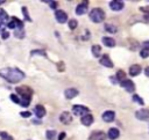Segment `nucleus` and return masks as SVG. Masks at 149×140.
<instances>
[{"instance_id": "ddd939ff", "label": "nucleus", "mask_w": 149, "mask_h": 140, "mask_svg": "<svg viewBox=\"0 0 149 140\" xmlns=\"http://www.w3.org/2000/svg\"><path fill=\"white\" fill-rule=\"evenodd\" d=\"M34 113H35V116H36L37 118H43V117L45 116V113H47V110H45V108H44L43 105L37 104V105H35V108H34Z\"/></svg>"}, {"instance_id": "f3484780", "label": "nucleus", "mask_w": 149, "mask_h": 140, "mask_svg": "<svg viewBox=\"0 0 149 140\" xmlns=\"http://www.w3.org/2000/svg\"><path fill=\"white\" fill-rule=\"evenodd\" d=\"M141 71H142L141 66L139 64H134V65H132L129 67V75L130 76H136V75H139L141 73Z\"/></svg>"}, {"instance_id": "c85d7f7f", "label": "nucleus", "mask_w": 149, "mask_h": 140, "mask_svg": "<svg viewBox=\"0 0 149 140\" xmlns=\"http://www.w3.org/2000/svg\"><path fill=\"white\" fill-rule=\"evenodd\" d=\"M21 10H22V13H23V15H24V19H26L27 21L31 22V19H30V16H29V13H28L27 7H22V8H21Z\"/></svg>"}, {"instance_id": "f257e3e1", "label": "nucleus", "mask_w": 149, "mask_h": 140, "mask_svg": "<svg viewBox=\"0 0 149 140\" xmlns=\"http://www.w3.org/2000/svg\"><path fill=\"white\" fill-rule=\"evenodd\" d=\"M0 76L9 83H17L24 78V73L16 67H7L0 71Z\"/></svg>"}, {"instance_id": "20e7f679", "label": "nucleus", "mask_w": 149, "mask_h": 140, "mask_svg": "<svg viewBox=\"0 0 149 140\" xmlns=\"http://www.w3.org/2000/svg\"><path fill=\"white\" fill-rule=\"evenodd\" d=\"M72 112H73L74 116H78V117L80 116V117H83V116L90 113V109H88L87 106H85V105L76 104V105L72 106Z\"/></svg>"}, {"instance_id": "4468645a", "label": "nucleus", "mask_w": 149, "mask_h": 140, "mask_svg": "<svg viewBox=\"0 0 149 140\" xmlns=\"http://www.w3.org/2000/svg\"><path fill=\"white\" fill-rule=\"evenodd\" d=\"M101 117H102V120H104V121L111 123V121H113V120L115 119V112L112 111V110H107V111H105V112L102 113Z\"/></svg>"}, {"instance_id": "473e14b6", "label": "nucleus", "mask_w": 149, "mask_h": 140, "mask_svg": "<svg viewBox=\"0 0 149 140\" xmlns=\"http://www.w3.org/2000/svg\"><path fill=\"white\" fill-rule=\"evenodd\" d=\"M9 98H10V101H12V102H14V103H16V104H20V98L17 97V95H14V94H10V96H9Z\"/></svg>"}, {"instance_id": "f8f14e48", "label": "nucleus", "mask_w": 149, "mask_h": 140, "mask_svg": "<svg viewBox=\"0 0 149 140\" xmlns=\"http://www.w3.org/2000/svg\"><path fill=\"white\" fill-rule=\"evenodd\" d=\"M59 120L61 123H63L64 125H68L72 121V117H71V113L69 111H63L61 115H59Z\"/></svg>"}, {"instance_id": "7ed1b4c3", "label": "nucleus", "mask_w": 149, "mask_h": 140, "mask_svg": "<svg viewBox=\"0 0 149 140\" xmlns=\"http://www.w3.org/2000/svg\"><path fill=\"white\" fill-rule=\"evenodd\" d=\"M88 16H90V19H91L92 22H94V23H100V22H102V21L105 20V12H104L101 8L95 7V8H92V9H91Z\"/></svg>"}, {"instance_id": "1a4fd4ad", "label": "nucleus", "mask_w": 149, "mask_h": 140, "mask_svg": "<svg viewBox=\"0 0 149 140\" xmlns=\"http://www.w3.org/2000/svg\"><path fill=\"white\" fill-rule=\"evenodd\" d=\"M87 9H88V2L83 1V2H80V3L77 5V7H76V14L77 15H84V14H86Z\"/></svg>"}, {"instance_id": "f704fd0d", "label": "nucleus", "mask_w": 149, "mask_h": 140, "mask_svg": "<svg viewBox=\"0 0 149 140\" xmlns=\"http://www.w3.org/2000/svg\"><path fill=\"white\" fill-rule=\"evenodd\" d=\"M57 68H58V71H59V72H64V71H65V67H64V62H63V61H59V62H57Z\"/></svg>"}, {"instance_id": "e433bc0d", "label": "nucleus", "mask_w": 149, "mask_h": 140, "mask_svg": "<svg viewBox=\"0 0 149 140\" xmlns=\"http://www.w3.org/2000/svg\"><path fill=\"white\" fill-rule=\"evenodd\" d=\"M20 116L23 117V118H28V117L31 116V113L29 111H22V112H20Z\"/></svg>"}, {"instance_id": "a211bd4d", "label": "nucleus", "mask_w": 149, "mask_h": 140, "mask_svg": "<svg viewBox=\"0 0 149 140\" xmlns=\"http://www.w3.org/2000/svg\"><path fill=\"white\" fill-rule=\"evenodd\" d=\"M93 120H94V118H93V116H92L91 113H87V115H85V116H83V117L80 118L81 124L85 125V126H90V125H92Z\"/></svg>"}, {"instance_id": "a19ab883", "label": "nucleus", "mask_w": 149, "mask_h": 140, "mask_svg": "<svg viewBox=\"0 0 149 140\" xmlns=\"http://www.w3.org/2000/svg\"><path fill=\"white\" fill-rule=\"evenodd\" d=\"M5 2H6L5 0H0V5H2V3H5Z\"/></svg>"}, {"instance_id": "aec40b11", "label": "nucleus", "mask_w": 149, "mask_h": 140, "mask_svg": "<svg viewBox=\"0 0 149 140\" xmlns=\"http://www.w3.org/2000/svg\"><path fill=\"white\" fill-rule=\"evenodd\" d=\"M115 78H116V81H118L119 83H121L122 81H125V80L127 79V78H126V73H125L122 69H119V71L116 72Z\"/></svg>"}, {"instance_id": "393cba45", "label": "nucleus", "mask_w": 149, "mask_h": 140, "mask_svg": "<svg viewBox=\"0 0 149 140\" xmlns=\"http://www.w3.org/2000/svg\"><path fill=\"white\" fill-rule=\"evenodd\" d=\"M14 36L16 38H23L24 37V30H23V28H16L14 30Z\"/></svg>"}, {"instance_id": "f03ea898", "label": "nucleus", "mask_w": 149, "mask_h": 140, "mask_svg": "<svg viewBox=\"0 0 149 140\" xmlns=\"http://www.w3.org/2000/svg\"><path fill=\"white\" fill-rule=\"evenodd\" d=\"M16 93L21 96V100H20V104L24 108H27L29 104H30V101H31V96L34 94L33 89L28 86H20L16 88Z\"/></svg>"}, {"instance_id": "7c9ffc66", "label": "nucleus", "mask_w": 149, "mask_h": 140, "mask_svg": "<svg viewBox=\"0 0 149 140\" xmlns=\"http://www.w3.org/2000/svg\"><path fill=\"white\" fill-rule=\"evenodd\" d=\"M35 54H40V56L47 57V53H45L44 50H34V51H31V56H35Z\"/></svg>"}, {"instance_id": "0eeeda50", "label": "nucleus", "mask_w": 149, "mask_h": 140, "mask_svg": "<svg viewBox=\"0 0 149 140\" xmlns=\"http://www.w3.org/2000/svg\"><path fill=\"white\" fill-rule=\"evenodd\" d=\"M135 117L139 119V120H143V121H146V120H148L149 119V110L148 109H140V110H137L136 112H135Z\"/></svg>"}, {"instance_id": "2f4dec72", "label": "nucleus", "mask_w": 149, "mask_h": 140, "mask_svg": "<svg viewBox=\"0 0 149 140\" xmlns=\"http://www.w3.org/2000/svg\"><path fill=\"white\" fill-rule=\"evenodd\" d=\"M140 56H141V58H147V57H149V49H142L141 51H140Z\"/></svg>"}, {"instance_id": "5701e85b", "label": "nucleus", "mask_w": 149, "mask_h": 140, "mask_svg": "<svg viewBox=\"0 0 149 140\" xmlns=\"http://www.w3.org/2000/svg\"><path fill=\"white\" fill-rule=\"evenodd\" d=\"M8 19H9V16H8L7 12H6L5 9L0 8V23L2 24V23H5V22H7Z\"/></svg>"}, {"instance_id": "39448f33", "label": "nucleus", "mask_w": 149, "mask_h": 140, "mask_svg": "<svg viewBox=\"0 0 149 140\" xmlns=\"http://www.w3.org/2000/svg\"><path fill=\"white\" fill-rule=\"evenodd\" d=\"M88 140H107V134L104 131H93L90 134Z\"/></svg>"}, {"instance_id": "a878e982", "label": "nucleus", "mask_w": 149, "mask_h": 140, "mask_svg": "<svg viewBox=\"0 0 149 140\" xmlns=\"http://www.w3.org/2000/svg\"><path fill=\"white\" fill-rule=\"evenodd\" d=\"M140 10L144 12V14H143V19H144L146 22L149 23V7H140Z\"/></svg>"}, {"instance_id": "58836bf2", "label": "nucleus", "mask_w": 149, "mask_h": 140, "mask_svg": "<svg viewBox=\"0 0 149 140\" xmlns=\"http://www.w3.org/2000/svg\"><path fill=\"white\" fill-rule=\"evenodd\" d=\"M66 137V133L65 132H61L59 134H58V138H57V140H64V138Z\"/></svg>"}, {"instance_id": "bb28decb", "label": "nucleus", "mask_w": 149, "mask_h": 140, "mask_svg": "<svg viewBox=\"0 0 149 140\" xmlns=\"http://www.w3.org/2000/svg\"><path fill=\"white\" fill-rule=\"evenodd\" d=\"M0 138H1V140H14V138L5 131H0Z\"/></svg>"}, {"instance_id": "4c0bfd02", "label": "nucleus", "mask_w": 149, "mask_h": 140, "mask_svg": "<svg viewBox=\"0 0 149 140\" xmlns=\"http://www.w3.org/2000/svg\"><path fill=\"white\" fill-rule=\"evenodd\" d=\"M47 2L49 3L50 8H52V9H55L57 7V1H47Z\"/></svg>"}, {"instance_id": "9d476101", "label": "nucleus", "mask_w": 149, "mask_h": 140, "mask_svg": "<svg viewBox=\"0 0 149 140\" xmlns=\"http://www.w3.org/2000/svg\"><path fill=\"white\" fill-rule=\"evenodd\" d=\"M123 7H125L123 1H119V0L109 1V8H111L112 10H114V12H119V10H121Z\"/></svg>"}, {"instance_id": "423d86ee", "label": "nucleus", "mask_w": 149, "mask_h": 140, "mask_svg": "<svg viewBox=\"0 0 149 140\" xmlns=\"http://www.w3.org/2000/svg\"><path fill=\"white\" fill-rule=\"evenodd\" d=\"M120 86H121L126 91H128V93H133V91L135 90V83H134L132 80H129V79H126L125 81H122V82L120 83Z\"/></svg>"}, {"instance_id": "412c9836", "label": "nucleus", "mask_w": 149, "mask_h": 140, "mask_svg": "<svg viewBox=\"0 0 149 140\" xmlns=\"http://www.w3.org/2000/svg\"><path fill=\"white\" fill-rule=\"evenodd\" d=\"M91 51H92V54L95 57V58H98L100 54H101V46L100 45H92V47H91Z\"/></svg>"}, {"instance_id": "c756f323", "label": "nucleus", "mask_w": 149, "mask_h": 140, "mask_svg": "<svg viewBox=\"0 0 149 140\" xmlns=\"http://www.w3.org/2000/svg\"><path fill=\"white\" fill-rule=\"evenodd\" d=\"M77 25H78V22H77L74 19H72V20H70V21H69V28H70L71 30L76 29V28H77Z\"/></svg>"}, {"instance_id": "72a5a7b5", "label": "nucleus", "mask_w": 149, "mask_h": 140, "mask_svg": "<svg viewBox=\"0 0 149 140\" xmlns=\"http://www.w3.org/2000/svg\"><path fill=\"white\" fill-rule=\"evenodd\" d=\"M7 27H8L9 29H14V30H15V29H16V23H15V21L12 19V20L7 23Z\"/></svg>"}, {"instance_id": "cd10ccee", "label": "nucleus", "mask_w": 149, "mask_h": 140, "mask_svg": "<svg viewBox=\"0 0 149 140\" xmlns=\"http://www.w3.org/2000/svg\"><path fill=\"white\" fill-rule=\"evenodd\" d=\"M133 101L135 102V103H139L140 105H144V101L141 98V96H139L137 94H135V95H133Z\"/></svg>"}, {"instance_id": "ea45409f", "label": "nucleus", "mask_w": 149, "mask_h": 140, "mask_svg": "<svg viewBox=\"0 0 149 140\" xmlns=\"http://www.w3.org/2000/svg\"><path fill=\"white\" fill-rule=\"evenodd\" d=\"M144 74H146V75H147V76L149 78V66L144 68Z\"/></svg>"}, {"instance_id": "2eb2a0df", "label": "nucleus", "mask_w": 149, "mask_h": 140, "mask_svg": "<svg viewBox=\"0 0 149 140\" xmlns=\"http://www.w3.org/2000/svg\"><path fill=\"white\" fill-rule=\"evenodd\" d=\"M78 94H79V91H78V89H76V88H68V89L64 91V96H65V98H68V100L74 98Z\"/></svg>"}, {"instance_id": "6e6552de", "label": "nucleus", "mask_w": 149, "mask_h": 140, "mask_svg": "<svg viewBox=\"0 0 149 140\" xmlns=\"http://www.w3.org/2000/svg\"><path fill=\"white\" fill-rule=\"evenodd\" d=\"M55 19H56V21L58 22V23H65L66 21H68V14L64 12V10H56L55 12Z\"/></svg>"}, {"instance_id": "c9c22d12", "label": "nucleus", "mask_w": 149, "mask_h": 140, "mask_svg": "<svg viewBox=\"0 0 149 140\" xmlns=\"http://www.w3.org/2000/svg\"><path fill=\"white\" fill-rule=\"evenodd\" d=\"M0 34H1V37H2L3 39H6V38H8V37H9V32H8L7 30H5V29H3Z\"/></svg>"}, {"instance_id": "9b49d317", "label": "nucleus", "mask_w": 149, "mask_h": 140, "mask_svg": "<svg viewBox=\"0 0 149 140\" xmlns=\"http://www.w3.org/2000/svg\"><path fill=\"white\" fill-rule=\"evenodd\" d=\"M99 62H100V65H102L105 67H108V68H112L113 67V61L111 60V58H109L108 54H102L100 57Z\"/></svg>"}, {"instance_id": "4be33fe9", "label": "nucleus", "mask_w": 149, "mask_h": 140, "mask_svg": "<svg viewBox=\"0 0 149 140\" xmlns=\"http://www.w3.org/2000/svg\"><path fill=\"white\" fill-rule=\"evenodd\" d=\"M105 30L107 32H111V34H116L118 32V28L115 25H113L112 23H105Z\"/></svg>"}, {"instance_id": "dca6fc26", "label": "nucleus", "mask_w": 149, "mask_h": 140, "mask_svg": "<svg viewBox=\"0 0 149 140\" xmlns=\"http://www.w3.org/2000/svg\"><path fill=\"white\" fill-rule=\"evenodd\" d=\"M119 135H120V131H119L116 127H111V128L108 130V132H107V138L111 139V140L118 139Z\"/></svg>"}, {"instance_id": "b1692460", "label": "nucleus", "mask_w": 149, "mask_h": 140, "mask_svg": "<svg viewBox=\"0 0 149 140\" xmlns=\"http://www.w3.org/2000/svg\"><path fill=\"white\" fill-rule=\"evenodd\" d=\"M56 135H57V132L55 130H48L45 132V137H47L48 140H55Z\"/></svg>"}, {"instance_id": "6ab92c4d", "label": "nucleus", "mask_w": 149, "mask_h": 140, "mask_svg": "<svg viewBox=\"0 0 149 140\" xmlns=\"http://www.w3.org/2000/svg\"><path fill=\"white\" fill-rule=\"evenodd\" d=\"M101 42H102V44H104L105 46H107V47H114V46H115V40H114V38H112V37L105 36V37H102Z\"/></svg>"}]
</instances>
